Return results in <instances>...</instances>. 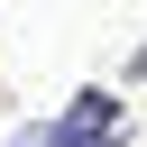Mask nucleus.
Here are the masks:
<instances>
[{
  "instance_id": "nucleus-1",
  "label": "nucleus",
  "mask_w": 147,
  "mask_h": 147,
  "mask_svg": "<svg viewBox=\"0 0 147 147\" xmlns=\"http://www.w3.org/2000/svg\"><path fill=\"white\" fill-rule=\"evenodd\" d=\"M9 147H55V129H18V138H9Z\"/></svg>"
}]
</instances>
